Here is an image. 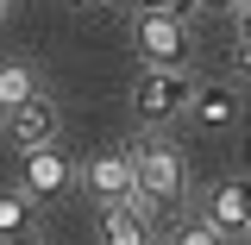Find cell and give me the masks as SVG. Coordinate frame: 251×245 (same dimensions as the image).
Masks as SVG:
<instances>
[{"instance_id":"6da1fadb","label":"cell","mask_w":251,"mask_h":245,"mask_svg":"<svg viewBox=\"0 0 251 245\" xmlns=\"http://www.w3.org/2000/svg\"><path fill=\"white\" fill-rule=\"evenodd\" d=\"M132 44H138L145 69H188V57H195V31L176 13H138Z\"/></svg>"},{"instance_id":"7a4b0ae2","label":"cell","mask_w":251,"mask_h":245,"mask_svg":"<svg viewBox=\"0 0 251 245\" xmlns=\"http://www.w3.org/2000/svg\"><path fill=\"white\" fill-rule=\"evenodd\" d=\"M132 176H138V201L151 208V201H182L188 189V170L176 145H163V138H145V145H132Z\"/></svg>"},{"instance_id":"3957f363","label":"cell","mask_w":251,"mask_h":245,"mask_svg":"<svg viewBox=\"0 0 251 245\" xmlns=\"http://www.w3.org/2000/svg\"><path fill=\"white\" fill-rule=\"evenodd\" d=\"M188 101H195V82H188V69H145V76L132 82V113H138L145 126L176 120Z\"/></svg>"},{"instance_id":"277c9868","label":"cell","mask_w":251,"mask_h":245,"mask_svg":"<svg viewBox=\"0 0 251 245\" xmlns=\"http://www.w3.org/2000/svg\"><path fill=\"white\" fill-rule=\"evenodd\" d=\"M201 220L214 226L220 239H251V183H214Z\"/></svg>"},{"instance_id":"5b68a950","label":"cell","mask_w":251,"mask_h":245,"mask_svg":"<svg viewBox=\"0 0 251 245\" xmlns=\"http://www.w3.org/2000/svg\"><path fill=\"white\" fill-rule=\"evenodd\" d=\"M82 183L113 208V201H138V176H132V151H100L88 157V170H82Z\"/></svg>"},{"instance_id":"8992f818","label":"cell","mask_w":251,"mask_h":245,"mask_svg":"<svg viewBox=\"0 0 251 245\" xmlns=\"http://www.w3.org/2000/svg\"><path fill=\"white\" fill-rule=\"evenodd\" d=\"M6 138H13L19 151H44V145L57 138V107H50L44 94H31L25 107H6Z\"/></svg>"},{"instance_id":"52a82bcc","label":"cell","mask_w":251,"mask_h":245,"mask_svg":"<svg viewBox=\"0 0 251 245\" xmlns=\"http://www.w3.org/2000/svg\"><path fill=\"white\" fill-rule=\"evenodd\" d=\"M100 245H151V214L145 201H113L100 214Z\"/></svg>"},{"instance_id":"ba28073f","label":"cell","mask_w":251,"mask_h":245,"mask_svg":"<svg viewBox=\"0 0 251 245\" xmlns=\"http://www.w3.org/2000/svg\"><path fill=\"white\" fill-rule=\"evenodd\" d=\"M69 183V157L57 145H44V151H25V195L31 201H44V195H57Z\"/></svg>"},{"instance_id":"9c48e42d","label":"cell","mask_w":251,"mask_h":245,"mask_svg":"<svg viewBox=\"0 0 251 245\" xmlns=\"http://www.w3.org/2000/svg\"><path fill=\"white\" fill-rule=\"evenodd\" d=\"M195 126H207V132H220V126H232L239 120V94L232 88H220V82H207V88H195Z\"/></svg>"},{"instance_id":"30bf717a","label":"cell","mask_w":251,"mask_h":245,"mask_svg":"<svg viewBox=\"0 0 251 245\" xmlns=\"http://www.w3.org/2000/svg\"><path fill=\"white\" fill-rule=\"evenodd\" d=\"M31 94H38V76H31L25 63H6V69H0V113H6V107H25Z\"/></svg>"},{"instance_id":"8fae6325","label":"cell","mask_w":251,"mask_h":245,"mask_svg":"<svg viewBox=\"0 0 251 245\" xmlns=\"http://www.w3.org/2000/svg\"><path fill=\"white\" fill-rule=\"evenodd\" d=\"M31 233V195H0V239H25Z\"/></svg>"},{"instance_id":"7c38bea8","label":"cell","mask_w":251,"mask_h":245,"mask_svg":"<svg viewBox=\"0 0 251 245\" xmlns=\"http://www.w3.org/2000/svg\"><path fill=\"white\" fill-rule=\"evenodd\" d=\"M170 245H220V233L207 226V220H188V226H176V233H170Z\"/></svg>"},{"instance_id":"4fadbf2b","label":"cell","mask_w":251,"mask_h":245,"mask_svg":"<svg viewBox=\"0 0 251 245\" xmlns=\"http://www.w3.org/2000/svg\"><path fill=\"white\" fill-rule=\"evenodd\" d=\"M239 69L251 76V0H239Z\"/></svg>"},{"instance_id":"5bb4252c","label":"cell","mask_w":251,"mask_h":245,"mask_svg":"<svg viewBox=\"0 0 251 245\" xmlns=\"http://www.w3.org/2000/svg\"><path fill=\"white\" fill-rule=\"evenodd\" d=\"M132 6H138V13H176V19H188L201 0H132Z\"/></svg>"},{"instance_id":"9a60e30c","label":"cell","mask_w":251,"mask_h":245,"mask_svg":"<svg viewBox=\"0 0 251 245\" xmlns=\"http://www.w3.org/2000/svg\"><path fill=\"white\" fill-rule=\"evenodd\" d=\"M201 6H239V0H201Z\"/></svg>"},{"instance_id":"2e32d148","label":"cell","mask_w":251,"mask_h":245,"mask_svg":"<svg viewBox=\"0 0 251 245\" xmlns=\"http://www.w3.org/2000/svg\"><path fill=\"white\" fill-rule=\"evenodd\" d=\"M75 6H100V0H75Z\"/></svg>"},{"instance_id":"e0dca14e","label":"cell","mask_w":251,"mask_h":245,"mask_svg":"<svg viewBox=\"0 0 251 245\" xmlns=\"http://www.w3.org/2000/svg\"><path fill=\"white\" fill-rule=\"evenodd\" d=\"M0 13H6V0H0Z\"/></svg>"}]
</instances>
